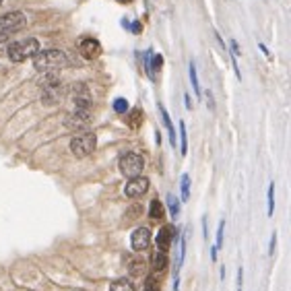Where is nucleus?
<instances>
[{"mask_svg": "<svg viewBox=\"0 0 291 291\" xmlns=\"http://www.w3.org/2000/svg\"><path fill=\"white\" fill-rule=\"evenodd\" d=\"M114 110L118 112V114H126V112H128V101H126L124 97L114 99Z\"/></svg>", "mask_w": 291, "mask_h": 291, "instance_id": "obj_22", "label": "nucleus"}, {"mask_svg": "<svg viewBox=\"0 0 291 291\" xmlns=\"http://www.w3.org/2000/svg\"><path fill=\"white\" fill-rule=\"evenodd\" d=\"M207 103H208V110H215V101H213V93L207 91Z\"/></svg>", "mask_w": 291, "mask_h": 291, "instance_id": "obj_26", "label": "nucleus"}, {"mask_svg": "<svg viewBox=\"0 0 291 291\" xmlns=\"http://www.w3.org/2000/svg\"><path fill=\"white\" fill-rule=\"evenodd\" d=\"M79 52L83 54L87 60H93V58H97L101 54V45H99L97 40L85 38V40H81V43H79Z\"/></svg>", "mask_w": 291, "mask_h": 291, "instance_id": "obj_9", "label": "nucleus"}, {"mask_svg": "<svg viewBox=\"0 0 291 291\" xmlns=\"http://www.w3.org/2000/svg\"><path fill=\"white\" fill-rule=\"evenodd\" d=\"M145 291H159V283L155 281L153 277H149V279H147V283H145Z\"/></svg>", "mask_w": 291, "mask_h": 291, "instance_id": "obj_25", "label": "nucleus"}, {"mask_svg": "<svg viewBox=\"0 0 291 291\" xmlns=\"http://www.w3.org/2000/svg\"><path fill=\"white\" fill-rule=\"evenodd\" d=\"M223 227H225V221H221L219 227H217V244H215V248L219 250L221 246H223Z\"/></svg>", "mask_w": 291, "mask_h": 291, "instance_id": "obj_24", "label": "nucleus"}, {"mask_svg": "<svg viewBox=\"0 0 291 291\" xmlns=\"http://www.w3.org/2000/svg\"><path fill=\"white\" fill-rule=\"evenodd\" d=\"M171 242H173V227H171V225L161 227L159 234H157V242H155V244H157V250L167 254V250H169V246H171Z\"/></svg>", "mask_w": 291, "mask_h": 291, "instance_id": "obj_10", "label": "nucleus"}, {"mask_svg": "<svg viewBox=\"0 0 291 291\" xmlns=\"http://www.w3.org/2000/svg\"><path fill=\"white\" fill-rule=\"evenodd\" d=\"M275 244H277V231H273V236H271V254H275Z\"/></svg>", "mask_w": 291, "mask_h": 291, "instance_id": "obj_28", "label": "nucleus"}, {"mask_svg": "<svg viewBox=\"0 0 291 291\" xmlns=\"http://www.w3.org/2000/svg\"><path fill=\"white\" fill-rule=\"evenodd\" d=\"M89 122H91V114L87 110H75L73 114H68L64 120L66 128H71V130H85Z\"/></svg>", "mask_w": 291, "mask_h": 291, "instance_id": "obj_6", "label": "nucleus"}, {"mask_svg": "<svg viewBox=\"0 0 291 291\" xmlns=\"http://www.w3.org/2000/svg\"><path fill=\"white\" fill-rule=\"evenodd\" d=\"M273 194H275V184L271 182L269 184V192H266V201H269V208H266V215H273V211H275V199H273Z\"/></svg>", "mask_w": 291, "mask_h": 291, "instance_id": "obj_20", "label": "nucleus"}, {"mask_svg": "<svg viewBox=\"0 0 291 291\" xmlns=\"http://www.w3.org/2000/svg\"><path fill=\"white\" fill-rule=\"evenodd\" d=\"M33 66L38 68L40 73H56L60 68L68 66V56L60 50H43L38 52L36 58H33Z\"/></svg>", "mask_w": 291, "mask_h": 291, "instance_id": "obj_1", "label": "nucleus"}, {"mask_svg": "<svg viewBox=\"0 0 291 291\" xmlns=\"http://www.w3.org/2000/svg\"><path fill=\"white\" fill-rule=\"evenodd\" d=\"M166 264H167V254L157 250V254L153 256V271H155V273H157V271H164Z\"/></svg>", "mask_w": 291, "mask_h": 291, "instance_id": "obj_14", "label": "nucleus"}, {"mask_svg": "<svg viewBox=\"0 0 291 291\" xmlns=\"http://www.w3.org/2000/svg\"><path fill=\"white\" fill-rule=\"evenodd\" d=\"M143 271H145L143 260H138V258H136V260H132V262H130V273H132V275L141 277V275H143Z\"/></svg>", "mask_w": 291, "mask_h": 291, "instance_id": "obj_23", "label": "nucleus"}, {"mask_svg": "<svg viewBox=\"0 0 291 291\" xmlns=\"http://www.w3.org/2000/svg\"><path fill=\"white\" fill-rule=\"evenodd\" d=\"M180 151L182 155L188 153V136H186V124L180 122Z\"/></svg>", "mask_w": 291, "mask_h": 291, "instance_id": "obj_18", "label": "nucleus"}, {"mask_svg": "<svg viewBox=\"0 0 291 291\" xmlns=\"http://www.w3.org/2000/svg\"><path fill=\"white\" fill-rule=\"evenodd\" d=\"M40 52V42L36 38L29 40H19L6 45V56L13 62H25L27 58H36V54Z\"/></svg>", "mask_w": 291, "mask_h": 291, "instance_id": "obj_2", "label": "nucleus"}, {"mask_svg": "<svg viewBox=\"0 0 291 291\" xmlns=\"http://www.w3.org/2000/svg\"><path fill=\"white\" fill-rule=\"evenodd\" d=\"M167 207H169V213L173 215V219H178V215H180V201L173 194L167 196Z\"/></svg>", "mask_w": 291, "mask_h": 291, "instance_id": "obj_19", "label": "nucleus"}, {"mask_svg": "<svg viewBox=\"0 0 291 291\" xmlns=\"http://www.w3.org/2000/svg\"><path fill=\"white\" fill-rule=\"evenodd\" d=\"M184 101H186V108H188V110H192V103H190V97H188V95L184 97Z\"/></svg>", "mask_w": 291, "mask_h": 291, "instance_id": "obj_30", "label": "nucleus"}, {"mask_svg": "<svg viewBox=\"0 0 291 291\" xmlns=\"http://www.w3.org/2000/svg\"><path fill=\"white\" fill-rule=\"evenodd\" d=\"M0 4H2V0H0Z\"/></svg>", "mask_w": 291, "mask_h": 291, "instance_id": "obj_32", "label": "nucleus"}, {"mask_svg": "<svg viewBox=\"0 0 291 291\" xmlns=\"http://www.w3.org/2000/svg\"><path fill=\"white\" fill-rule=\"evenodd\" d=\"M130 31H132V33H141V23L134 21V25H130Z\"/></svg>", "mask_w": 291, "mask_h": 291, "instance_id": "obj_29", "label": "nucleus"}, {"mask_svg": "<svg viewBox=\"0 0 291 291\" xmlns=\"http://www.w3.org/2000/svg\"><path fill=\"white\" fill-rule=\"evenodd\" d=\"M27 25V17L21 13V10H10V13L0 17V42L4 38L13 36V33L21 31L23 27Z\"/></svg>", "mask_w": 291, "mask_h": 291, "instance_id": "obj_3", "label": "nucleus"}, {"mask_svg": "<svg viewBox=\"0 0 291 291\" xmlns=\"http://www.w3.org/2000/svg\"><path fill=\"white\" fill-rule=\"evenodd\" d=\"M143 124V110H132L128 114V126L130 128H138Z\"/></svg>", "mask_w": 291, "mask_h": 291, "instance_id": "obj_16", "label": "nucleus"}, {"mask_svg": "<svg viewBox=\"0 0 291 291\" xmlns=\"http://www.w3.org/2000/svg\"><path fill=\"white\" fill-rule=\"evenodd\" d=\"M164 205H161L159 201H153L151 203V208H149V217H151V221H161L164 219Z\"/></svg>", "mask_w": 291, "mask_h": 291, "instance_id": "obj_13", "label": "nucleus"}, {"mask_svg": "<svg viewBox=\"0 0 291 291\" xmlns=\"http://www.w3.org/2000/svg\"><path fill=\"white\" fill-rule=\"evenodd\" d=\"M190 199V178L186 176H182V201H188Z\"/></svg>", "mask_w": 291, "mask_h": 291, "instance_id": "obj_21", "label": "nucleus"}, {"mask_svg": "<svg viewBox=\"0 0 291 291\" xmlns=\"http://www.w3.org/2000/svg\"><path fill=\"white\" fill-rule=\"evenodd\" d=\"M161 66H164V56L161 54H151V62H149V68H151L149 79L151 81H155V75L161 71Z\"/></svg>", "mask_w": 291, "mask_h": 291, "instance_id": "obj_12", "label": "nucleus"}, {"mask_svg": "<svg viewBox=\"0 0 291 291\" xmlns=\"http://www.w3.org/2000/svg\"><path fill=\"white\" fill-rule=\"evenodd\" d=\"M95 147H97V136L93 132H81L71 141V151L77 157L91 155L93 151H95Z\"/></svg>", "mask_w": 291, "mask_h": 291, "instance_id": "obj_4", "label": "nucleus"}, {"mask_svg": "<svg viewBox=\"0 0 291 291\" xmlns=\"http://www.w3.org/2000/svg\"><path fill=\"white\" fill-rule=\"evenodd\" d=\"M190 83H192V89L196 95H201V83H199V75H196V64L190 62Z\"/></svg>", "mask_w": 291, "mask_h": 291, "instance_id": "obj_17", "label": "nucleus"}, {"mask_svg": "<svg viewBox=\"0 0 291 291\" xmlns=\"http://www.w3.org/2000/svg\"><path fill=\"white\" fill-rule=\"evenodd\" d=\"M130 244H132V250H136V252L147 250L149 244H151V231H149V227L134 229L132 236H130Z\"/></svg>", "mask_w": 291, "mask_h": 291, "instance_id": "obj_8", "label": "nucleus"}, {"mask_svg": "<svg viewBox=\"0 0 291 291\" xmlns=\"http://www.w3.org/2000/svg\"><path fill=\"white\" fill-rule=\"evenodd\" d=\"M143 167H145V159L136 153H126L122 155L120 159V171L124 173L126 178H136L143 173Z\"/></svg>", "mask_w": 291, "mask_h": 291, "instance_id": "obj_5", "label": "nucleus"}, {"mask_svg": "<svg viewBox=\"0 0 291 291\" xmlns=\"http://www.w3.org/2000/svg\"><path fill=\"white\" fill-rule=\"evenodd\" d=\"M159 114H161V120H164V126L167 128V132H169V141H171V147H176V128H173L171 124V118H169V114L167 110L159 103Z\"/></svg>", "mask_w": 291, "mask_h": 291, "instance_id": "obj_11", "label": "nucleus"}, {"mask_svg": "<svg viewBox=\"0 0 291 291\" xmlns=\"http://www.w3.org/2000/svg\"><path fill=\"white\" fill-rule=\"evenodd\" d=\"M242 283H244V271L238 269V291H242Z\"/></svg>", "mask_w": 291, "mask_h": 291, "instance_id": "obj_27", "label": "nucleus"}, {"mask_svg": "<svg viewBox=\"0 0 291 291\" xmlns=\"http://www.w3.org/2000/svg\"><path fill=\"white\" fill-rule=\"evenodd\" d=\"M211 256H213V260H217V248L211 250Z\"/></svg>", "mask_w": 291, "mask_h": 291, "instance_id": "obj_31", "label": "nucleus"}, {"mask_svg": "<svg viewBox=\"0 0 291 291\" xmlns=\"http://www.w3.org/2000/svg\"><path fill=\"white\" fill-rule=\"evenodd\" d=\"M110 291H134V285L130 281H126V279H118V281H114L110 285Z\"/></svg>", "mask_w": 291, "mask_h": 291, "instance_id": "obj_15", "label": "nucleus"}, {"mask_svg": "<svg viewBox=\"0 0 291 291\" xmlns=\"http://www.w3.org/2000/svg\"><path fill=\"white\" fill-rule=\"evenodd\" d=\"M147 190H149V180L145 176L130 178L124 186V194L128 196V199H138V196H143Z\"/></svg>", "mask_w": 291, "mask_h": 291, "instance_id": "obj_7", "label": "nucleus"}]
</instances>
